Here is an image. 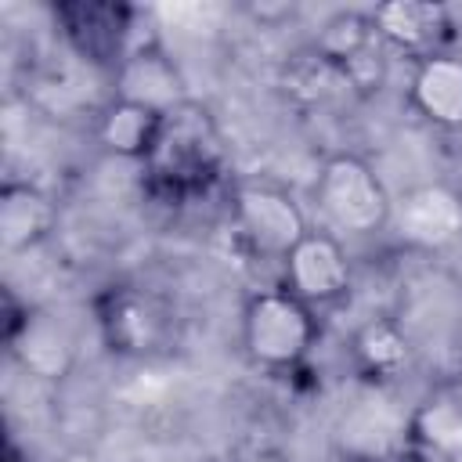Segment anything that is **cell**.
<instances>
[{
    "mask_svg": "<svg viewBox=\"0 0 462 462\" xmlns=\"http://www.w3.org/2000/svg\"><path fill=\"white\" fill-rule=\"evenodd\" d=\"M408 101L426 123L440 130H462V58L448 51L411 65Z\"/></svg>",
    "mask_w": 462,
    "mask_h": 462,
    "instance_id": "cell-15",
    "label": "cell"
},
{
    "mask_svg": "<svg viewBox=\"0 0 462 462\" xmlns=\"http://www.w3.org/2000/svg\"><path fill=\"white\" fill-rule=\"evenodd\" d=\"M375 32L390 54L408 58L411 65L448 54L455 40V18L444 4L433 0H386L372 7Z\"/></svg>",
    "mask_w": 462,
    "mask_h": 462,
    "instance_id": "cell-9",
    "label": "cell"
},
{
    "mask_svg": "<svg viewBox=\"0 0 462 462\" xmlns=\"http://www.w3.org/2000/svg\"><path fill=\"white\" fill-rule=\"evenodd\" d=\"M321 325L314 307L292 296L285 285L256 289L242 303V350L256 368L289 372L318 343Z\"/></svg>",
    "mask_w": 462,
    "mask_h": 462,
    "instance_id": "cell-2",
    "label": "cell"
},
{
    "mask_svg": "<svg viewBox=\"0 0 462 462\" xmlns=\"http://www.w3.org/2000/svg\"><path fill=\"white\" fill-rule=\"evenodd\" d=\"M58 224L54 199L29 184V180H7L0 188V245L4 253H29L36 249Z\"/></svg>",
    "mask_w": 462,
    "mask_h": 462,
    "instance_id": "cell-16",
    "label": "cell"
},
{
    "mask_svg": "<svg viewBox=\"0 0 462 462\" xmlns=\"http://www.w3.org/2000/svg\"><path fill=\"white\" fill-rule=\"evenodd\" d=\"M112 97L152 108L159 116H166L188 101L184 76H180L177 61L166 54V47L159 43L155 29L141 32L134 40V47L123 54V61L112 69Z\"/></svg>",
    "mask_w": 462,
    "mask_h": 462,
    "instance_id": "cell-8",
    "label": "cell"
},
{
    "mask_svg": "<svg viewBox=\"0 0 462 462\" xmlns=\"http://www.w3.org/2000/svg\"><path fill=\"white\" fill-rule=\"evenodd\" d=\"M314 206L332 231L375 235L390 224L393 199L368 159L354 152H332L314 177Z\"/></svg>",
    "mask_w": 462,
    "mask_h": 462,
    "instance_id": "cell-3",
    "label": "cell"
},
{
    "mask_svg": "<svg viewBox=\"0 0 462 462\" xmlns=\"http://www.w3.org/2000/svg\"><path fill=\"white\" fill-rule=\"evenodd\" d=\"M415 346L397 318H365L350 336V365L368 383H397L411 368Z\"/></svg>",
    "mask_w": 462,
    "mask_h": 462,
    "instance_id": "cell-14",
    "label": "cell"
},
{
    "mask_svg": "<svg viewBox=\"0 0 462 462\" xmlns=\"http://www.w3.org/2000/svg\"><path fill=\"white\" fill-rule=\"evenodd\" d=\"M159 126H162V116L159 112L112 97L101 108V116H97V144L105 152L119 155V159L144 162L152 155V148H155Z\"/></svg>",
    "mask_w": 462,
    "mask_h": 462,
    "instance_id": "cell-17",
    "label": "cell"
},
{
    "mask_svg": "<svg viewBox=\"0 0 462 462\" xmlns=\"http://www.w3.org/2000/svg\"><path fill=\"white\" fill-rule=\"evenodd\" d=\"M350 256L332 231L310 227L282 260V285L314 310L339 303L350 292Z\"/></svg>",
    "mask_w": 462,
    "mask_h": 462,
    "instance_id": "cell-7",
    "label": "cell"
},
{
    "mask_svg": "<svg viewBox=\"0 0 462 462\" xmlns=\"http://www.w3.org/2000/svg\"><path fill=\"white\" fill-rule=\"evenodd\" d=\"M278 90L289 105L296 108H336V105H350V101H361V90L354 87L350 72L325 58L321 51H314L310 43L292 51L282 69H278Z\"/></svg>",
    "mask_w": 462,
    "mask_h": 462,
    "instance_id": "cell-12",
    "label": "cell"
},
{
    "mask_svg": "<svg viewBox=\"0 0 462 462\" xmlns=\"http://www.w3.org/2000/svg\"><path fill=\"white\" fill-rule=\"evenodd\" d=\"M4 343L29 372L43 379H61L72 365V339L65 328L47 314L29 310V303H18L14 292L4 300Z\"/></svg>",
    "mask_w": 462,
    "mask_h": 462,
    "instance_id": "cell-11",
    "label": "cell"
},
{
    "mask_svg": "<svg viewBox=\"0 0 462 462\" xmlns=\"http://www.w3.org/2000/svg\"><path fill=\"white\" fill-rule=\"evenodd\" d=\"M141 7L130 4H101V0H61L54 4V25L65 43L90 65L116 69L123 54L141 36Z\"/></svg>",
    "mask_w": 462,
    "mask_h": 462,
    "instance_id": "cell-6",
    "label": "cell"
},
{
    "mask_svg": "<svg viewBox=\"0 0 462 462\" xmlns=\"http://www.w3.org/2000/svg\"><path fill=\"white\" fill-rule=\"evenodd\" d=\"M227 148L213 112L188 97L162 116L152 155L144 159V177L162 199H195L224 177Z\"/></svg>",
    "mask_w": 462,
    "mask_h": 462,
    "instance_id": "cell-1",
    "label": "cell"
},
{
    "mask_svg": "<svg viewBox=\"0 0 462 462\" xmlns=\"http://www.w3.org/2000/svg\"><path fill=\"white\" fill-rule=\"evenodd\" d=\"M231 231L256 260H285L289 249L310 231L300 202L271 180H238L227 195Z\"/></svg>",
    "mask_w": 462,
    "mask_h": 462,
    "instance_id": "cell-5",
    "label": "cell"
},
{
    "mask_svg": "<svg viewBox=\"0 0 462 462\" xmlns=\"http://www.w3.org/2000/svg\"><path fill=\"white\" fill-rule=\"evenodd\" d=\"M404 458L462 462V393H433L408 415Z\"/></svg>",
    "mask_w": 462,
    "mask_h": 462,
    "instance_id": "cell-13",
    "label": "cell"
},
{
    "mask_svg": "<svg viewBox=\"0 0 462 462\" xmlns=\"http://www.w3.org/2000/svg\"><path fill=\"white\" fill-rule=\"evenodd\" d=\"M390 227L411 249H448L462 238V195L448 184H415L393 199Z\"/></svg>",
    "mask_w": 462,
    "mask_h": 462,
    "instance_id": "cell-10",
    "label": "cell"
},
{
    "mask_svg": "<svg viewBox=\"0 0 462 462\" xmlns=\"http://www.w3.org/2000/svg\"><path fill=\"white\" fill-rule=\"evenodd\" d=\"M94 321L105 346L119 357H155L177 339V321L166 300L141 285H105L94 296Z\"/></svg>",
    "mask_w": 462,
    "mask_h": 462,
    "instance_id": "cell-4",
    "label": "cell"
}]
</instances>
